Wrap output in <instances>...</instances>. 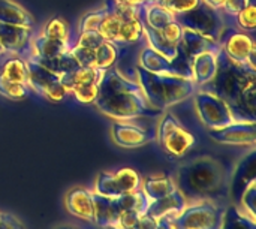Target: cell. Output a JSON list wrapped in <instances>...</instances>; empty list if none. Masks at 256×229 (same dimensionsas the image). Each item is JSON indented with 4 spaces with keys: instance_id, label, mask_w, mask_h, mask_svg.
Instances as JSON below:
<instances>
[{
    "instance_id": "obj_1",
    "label": "cell",
    "mask_w": 256,
    "mask_h": 229,
    "mask_svg": "<svg viewBox=\"0 0 256 229\" xmlns=\"http://www.w3.org/2000/svg\"><path fill=\"white\" fill-rule=\"evenodd\" d=\"M198 90L210 92L225 100L236 122L256 123V69L232 62L222 50L218 54L214 78Z\"/></svg>"
},
{
    "instance_id": "obj_2",
    "label": "cell",
    "mask_w": 256,
    "mask_h": 229,
    "mask_svg": "<svg viewBox=\"0 0 256 229\" xmlns=\"http://www.w3.org/2000/svg\"><path fill=\"white\" fill-rule=\"evenodd\" d=\"M96 108L116 120L134 122L142 117H159L160 110L152 106L136 80L124 76L116 66L105 70L94 100Z\"/></svg>"
},
{
    "instance_id": "obj_3",
    "label": "cell",
    "mask_w": 256,
    "mask_h": 229,
    "mask_svg": "<svg viewBox=\"0 0 256 229\" xmlns=\"http://www.w3.org/2000/svg\"><path fill=\"white\" fill-rule=\"evenodd\" d=\"M226 177L220 162L212 158H198L178 168L174 183L186 201H201L218 194L226 184Z\"/></svg>"
},
{
    "instance_id": "obj_4",
    "label": "cell",
    "mask_w": 256,
    "mask_h": 229,
    "mask_svg": "<svg viewBox=\"0 0 256 229\" xmlns=\"http://www.w3.org/2000/svg\"><path fill=\"white\" fill-rule=\"evenodd\" d=\"M134 72L147 102L160 111L192 98L198 90V86L192 78L182 75L154 74L138 63L135 64Z\"/></svg>"
},
{
    "instance_id": "obj_5",
    "label": "cell",
    "mask_w": 256,
    "mask_h": 229,
    "mask_svg": "<svg viewBox=\"0 0 256 229\" xmlns=\"http://www.w3.org/2000/svg\"><path fill=\"white\" fill-rule=\"evenodd\" d=\"M174 18L183 28L198 32L201 34L212 38L213 40H218V42L225 30V21H224L222 10L210 6L204 0H200V3L195 8H192L186 12L176 14Z\"/></svg>"
},
{
    "instance_id": "obj_6",
    "label": "cell",
    "mask_w": 256,
    "mask_h": 229,
    "mask_svg": "<svg viewBox=\"0 0 256 229\" xmlns=\"http://www.w3.org/2000/svg\"><path fill=\"white\" fill-rule=\"evenodd\" d=\"M194 102L201 123L208 130L222 129L236 122L228 104L210 92L196 90V93L194 94Z\"/></svg>"
},
{
    "instance_id": "obj_7",
    "label": "cell",
    "mask_w": 256,
    "mask_h": 229,
    "mask_svg": "<svg viewBox=\"0 0 256 229\" xmlns=\"http://www.w3.org/2000/svg\"><path fill=\"white\" fill-rule=\"evenodd\" d=\"M138 64L154 74H170L192 78L190 58L180 45V51L174 58H166L148 45L142 46L138 52Z\"/></svg>"
},
{
    "instance_id": "obj_8",
    "label": "cell",
    "mask_w": 256,
    "mask_h": 229,
    "mask_svg": "<svg viewBox=\"0 0 256 229\" xmlns=\"http://www.w3.org/2000/svg\"><path fill=\"white\" fill-rule=\"evenodd\" d=\"M26 66H27V82L30 90L46 98L51 102H60L64 99L68 92L63 87L58 75L48 70L42 64L33 62L32 58H26Z\"/></svg>"
},
{
    "instance_id": "obj_9",
    "label": "cell",
    "mask_w": 256,
    "mask_h": 229,
    "mask_svg": "<svg viewBox=\"0 0 256 229\" xmlns=\"http://www.w3.org/2000/svg\"><path fill=\"white\" fill-rule=\"evenodd\" d=\"M158 140L170 154L177 158L186 154L195 144V136L188 132L171 112H166L162 117L158 129Z\"/></svg>"
},
{
    "instance_id": "obj_10",
    "label": "cell",
    "mask_w": 256,
    "mask_h": 229,
    "mask_svg": "<svg viewBox=\"0 0 256 229\" xmlns=\"http://www.w3.org/2000/svg\"><path fill=\"white\" fill-rule=\"evenodd\" d=\"M176 229H216L220 224V214L210 201L201 200L196 204L186 206L183 212L171 219Z\"/></svg>"
},
{
    "instance_id": "obj_11",
    "label": "cell",
    "mask_w": 256,
    "mask_h": 229,
    "mask_svg": "<svg viewBox=\"0 0 256 229\" xmlns=\"http://www.w3.org/2000/svg\"><path fill=\"white\" fill-rule=\"evenodd\" d=\"M141 177L130 168H123L117 172H102L98 176L94 183V192L117 198L123 194L135 192L141 189Z\"/></svg>"
},
{
    "instance_id": "obj_12",
    "label": "cell",
    "mask_w": 256,
    "mask_h": 229,
    "mask_svg": "<svg viewBox=\"0 0 256 229\" xmlns=\"http://www.w3.org/2000/svg\"><path fill=\"white\" fill-rule=\"evenodd\" d=\"M142 27H144L146 42L150 48L165 56L166 58H174L178 54L182 45L183 27L176 20L164 26L162 28H152L147 24H142Z\"/></svg>"
},
{
    "instance_id": "obj_13",
    "label": "cell",
    "mask_w": 256,
    "mask_h": 229,
    "mask_svg": "<svg viewBox=\"0 0 256 229\" xmlns=\"http://www.w3.org/2000/svg\"><path fill=\"white\" fill-rule=\"evenodd\" d=\"M222 51L236 63L256 69V45L254 38L246 32H234L219 40Z\"/></svg>"
},
{
    "instance_id": "obj_14",
    "label": "cell",
    "mask_w": 256,
    "mask_h": 229,
    "mask_svg": "<svg viewBox=\"0 0 256 229\" xmlns=\"http://www.w3.org/2000/svg\"><path fill=\"white\" fill-rule=\"evenodd\" d=\"M34 28L0 22V45L4 52L15 54L20 58H27L32 50V38Z\"/></svg>"
},
{
    "instance_id": "obj_15",
    "label": "cell",
    "mask_w": 256,
    "mask_h": 229,
    "mask_svg": "<svg viewBox=\"0 0 256 229\" xmlns=\"http://www.w3.org/2000/svg\"><path fill=\"white\" fill-rule=\"evenodd\" d=\"M256 182V152L252 147V150L237 164L231 180H230V194L232 204L238 207L240 200L246 189Z\"/></svg>"
},
{
    "instance_id": "obj_16",
    "label": "cell",
    "mask_w": 256,
    "mask_h": 229,
    "mask_svg": "<svg viewBox=\"0 0 256 229\" xmlns=\"http://www.w3.org/2000/svg\"><path fill=\"white\" fill-rule=\"evenodd\" d=\"M208 134L212 140L220 144L254 147L256 142L255 123L252 122H234L222 129H210Z\"/></svg>"
},
{
    "instance_id": "obj_17",
    "label": "cell",
    "mask_w": 256,
    "mask_h": 229,
    "mask_svg": "<svg viewBox=\"0 0 256 229\" xmlns=\"http://www.w3.org/2000/svg\"><path fill=\"white\" fill-rule=\"evenodd\" d=\"M112 140L117 146L123 148H136L152 142L154 136L136 124L128 122H117L112 124Z\"/></svg>"
},
{
    "instance_id": "obj_18",
    "label": "cell",
    "mask_w": 256,
    "mask_h": 229,
    "mask_svg": "<svg viewBox=\"0 0 256 229\" xmlns=\"http://www.w3.org/2000/svg\"><path fill=\"white\" fill-rule=\"evenodd\" d=\"M218 54L219 51H202L190 58L192 80L200 87L208 84L218 70Z\"/></svg>"
},
{
    "instance_id": "obj_19",
    "label": "cell",
    "mask_w": 256,
    "mask_h": 229,
    "mask_svg": "<svg viewBox=\"0 0 256 229\" xmlns=\"http://www.w3.org/2000/svg\"><path fill=\"white\" fill-rule=\"evenodd\" d=\"M188 206V201L186 198L178 192V189H176L172 194L164 196V198H159V200H154V201H150L148 202V207L146 210V214L154 218V219H160V218H170L174 214V218L183 212Z\"/></svg>"
},
{
    "instance_id": "obj_20",
    "label": "cell",
    "mask_w": 256,
    "mask_h": 229,
    "mask_svg": "<svg viewBox=\"0 0 256 229\" xmlns=\"http://www.w3.org/2000/svg\"><path fill=\"white\" fill-rule=\"evenodd\" d=\"M93 222L102 228L117 226L120 210L117 207L116 198L105 196L93 192Z\"/></svg>"
},
{
    "instance_id": "obj_21",
    "label": "cell",
    "mask_w": 256,
    "mask_h": 229,
    "mask_svg": "<svg viewBox=\"0 0 256 229\" xmlns=\"http://www.w3.org/2000/svg\"><path fill=\"white\" fill-rule=\"evenodd\" d=\"M182 48L184 50V52L188 54L189 58H192L194 56H196L202 51H220L222 50V46L218 40H213L212 38L201 34L198 32L189 30V28H183Z\"/></svg>"
},
{
    "instance_id": "obj_22",
    "label": "cell",
    "mask_w": 256,
    "mask_h": 229,
    "mask_svg": "<svg viewBox=\"0 0 256 229\" xmlns=\"http://www.w3.org/2000/svg\"><path fill=\"white\" fill-rule=\"evenodd\" d=\"M93 192L87 189H74L66 196V208L70 214L84 219L93 220Z\"/></svg>"
},
{
    "instance_id": "obj_23",
    "label": "cell",
    "mask_w": 256,
    "mask_h": 229,
    "mask_svg": "<svg viewBox=\"0 0 256 229\" xmlns=\"http://www.w3.org/2000/svg\"><path fill=\"white\" fill-rule=\"evenodd\" d=\"M72 48V44L48 38L42 33H34L32 38L30 56L34 57H54L62 52H66Z\"/></svg>"
},
{
    "instance_id": "obj_24",
    "label": "cell",
    "mask_w": 256,
    "mask_h": 229,
    "mask_svg": "<svg viewBox=\"0 0 256 229\" xmlns=\"http://www.w3.org/2000/svg\"><path fill=\"white\" fill-rule=\"evenodd\" d=\"M0 22L34 28L32 14L14 0H0Z\"/></svg>"
},
{
    "instance_id": "obj_25",
    "label": "cell",
    "mask_w": 256,
    "mask_h": 229,
    "mask_svg": "<svg viewBox=\"0 0 256 229\" xmlns=\"http://www.w3.org/2000/svg\"><path fill=\"white\" fill-rule=\"evenodd\" d=\"M27 58H32L33 62L42 64L44 68H46L48 70L54 72L58 76H62V75H64L68 72H72V70L80 68L78 62L74 58L70 51L62 52V54L54 56V57H34V56H28Z\"/></svg>"
},
{
    "instance_id": "obj_26",
    "label": "cell",
    "mask_w": 256,
    "mask_h": 229,
    "mask_svg": "<svg viewBox=\"0 0 256 229\" xmlns=\"http://www.w3.org/2000/svg\"><path fill=\"white\" fill-rule=\"evenodd\" d=\"M176 183L174 180L168 177H150L146 182L141 183V190L146 194V196L150 201L164 198L176 190Z\"/></svg>"
},
{
    "instance_id": "obj_27",
    "label": "cell",
    "mask_w": 256,
    "mask_h": 229,
    "mask_svg": "<svg viewBox=\"0 0 256 229\" xmlns=\"http://www.w3.org/2000/svg\"><path fill=\"white\" fill-rule=\"evenodd\" d=\"M219 229H256L254 219L246 216L238 207L231 206L220 218Z\"/></svg>"
},
{
    "instance_id": "obj_28",
    "label": "cell",
    "mask_w": 256,
    "mask_h": 229,
    "mask_svg": "<svg viewBox=\"0 0 256 229\" xmlns=\"http://www.w3.org/2000/svg\"><path fill=\"white\" fill-rule=\"evenodd\" d=\"M117 207L120 210V213L123 212H138L141 214H146V210L148 207L150 200L146 196V194L138 189L135 192H129V194H123L120 196L116 198Z\"/></svg>"
},
{
    "instance_id": "obj_29",
    "label": "cell",
    "mask_w": 256,
    "mask_h": 229,
    "mask_svg": "<svg viewBox=\"0 0 256 229\" xmlns=\"http://www.w3.org/2000/svg\"><path fill=\"white\" fill-rule=\"evenodd\" d=\"M118 56H120L118 46L116 44L110 42V40H104L94 50V57H96L94 68H98V69H110L117 63Z\"/></svg>"
},
{
    "instance_id": "obj_30",
    "label": "cell",
    "mask_w": 256,
    "mask_h": 229,
    "mask_svg": "<svg viewBox=\"0 0 256 229\" xmlns=\"http://www.w3.org/2000/svg\"><path fill=\"white\" fill-rule=\"evenodd\" d=\"M0 74L9 81L28 86V82H27V66H26L24 58H20V57L9 58L8 62H4L3 68L0 69Z\"/></svg>"
},
{
    "instance_id": "obj_31",
    "label": "cell",
    "mask_w": 256,
    "mask_h": 229,
    "mask_svg": "<svg viewBox=\"0 0 256 229\" xmlns=\"http://www.w3.org/2000/svg\"><path fill=\"white\" fill-rule=\"evenodd\" d=\"M30 87L24 86V84H18L14 81L6 80L2 74H0V94L10 99V100H20L24 99L30 94Z\"/></svg>"
},
{
    "instance_id": "obj_32",
    "label": "cell",
    "mask_w": 256,
    "mask_h": 229,
    "mask_svg": "<svg viewBox=\"0 0 256 229\" xmlns=\"http://www.w3.org/2000/svg\"><path fill=\"white\" fill-rule=\"evenodd\" d=\"M40 33L45 34V36H48V38L58 39V40H63V42L70 44L69 27H68L66 21H63L62 18H52V20H50L45 24V27H44V30Z\"/></svg>"
},
{
    "instance_id": "obj_33",
    "label": "cell",
    "mask_w": 256,
    "mask_h": 229,
    "mask_svg": "<svg viewBox=\"0 0 256 229\" xmlns=\"http://www.w3.org/2000/svg\"><path fill=\"white\" fill-rule=\"evenodd\" d=\"M237 24L243 32H252L256 27V0H249L248 4L236 15Z\"/></svg>"
},
{
    "instance_id": "obj_34",
    "label": "cell",
    "mask_w": 256,
    "mask_h": 229,
    "mask_svg": "<svg viewBox=\"0 0 256 229\" xmlns=\"http://www.w3.org/2000/svg\"><path fill=\"white\" fill-rule=\"evenodd\" d=\"M238 208L246 214V216H249L250 219H256V213H255V208H256V182L255 183H252L248 189H246V192L243 194V196H242V200H240V204H238Z\"/></svg>"
},
{
    "instance_id": "obj_35",
    "label": "cell",
    "mask_w": 256,
    "mask_h": 229,
    "mask_svg": "<svg viewBox=\"0 0 256 229\" xmlns=\"http://www.w3.org/2000/svg\"><path fill=\"white\" fill-rule=\"evenodd\" d=\"M69 51L74 56V58L78 62L80 66H82V68H94V63H96L94 50H90V48H86V46H81V45L75 44V45H72V48Z\"/></svg>"
},
{
    "instance_id": "obj_36",
    "label": "cell",
    "mask_w": 256,
    "mask_h": 229,
    "mask_svg": "<svg viewBox=\"0 0 256 229\" xmlns=\"http://www.w3.org/2000/svg\"><path fill=\"white\" fill-rule=\"evenodd\" d=\"M105 39L100 36V33L94 32V30H86V32H80L78 40L76 44L90 50H96Z\"/></svg>"
},
{
    "instance_id": "obj_37",
    "label": "cell",
    "mask_w": 256,
    "mask_h": 229,
    "mask_svg": "<svg viewBox=\"0 0 256 229\" xmlns=\"http://www.w3.org/2000/svg\"><path fill=\"white\" fill-rule=\"evenodd\" d=\"M142 214L138 213V212H123L120 213L118 216V222H117V226L123 229H134V226L138 224L140 218Z\"/></svg>"
},
{
    "instance_id": "obj_38",
    "label": "cell",
    "mask_w": 256,
    "mask_h": 229,
    "mask_svg": "<svg viewBox=\"0 0 256 229\" xmlns=\"http://www.w3.org/2000/svg\"><path fill=\"white\" fill-rule=\"evenodd\" d=\"M249 0H225L224 6H222V14L224 15H230V16H236L246 4Z\"/></svg>"
},
{
    "instance_id": "obj_39",
    "label": "cell",
    "mask_w": 256,
    "mask_h": 229,
    "mask_svg": "<svg viewBox=\"0 0 256 229\" xmlns=\"http://www.w3.org/2000/svg\"><path fill=\"white\" fill-rule=\"evenodd\" d=\"M134 229H158V219L148 216V214H142L138 220V224L134 226Z\"/></svg>"
},
{
    "instance_id": "obj_40",
    "label": "cell",
    "mask_w": 256,
    "mask_h": 229,
    "mask_svg": "<svg viewBox=\"0 0 256 229\" xmlns=\"http://www.w3.org/2000/svg\"><path fill=\"white\" fill-rule=\"evenodd\" d=\"M0 229H24V226L15 218L2 213V218H0Z\"/></svg>"
},
{
    "instance_id": "obj_41",
    "label": "cell",
    "mask_w": 256,
    "mask_h": 229,
    "mask_svg": "<svg viewBox=\"0 0 256 229\" xmlns=\"http://www.w3.org/2000/svg\"><path fill=\"white\" fill-rule=\"evenodd\" d=\"M118 3H123V4H128V6H134V8H138V6H142L146 4L147 0H117Z\"/></svg>"
},
{
    "instance_id": "obj_42",
    "label": "cell",
    "mask_w": 256,
    "mask_h": 229,
    "mask_svg": "<svg viewBox=\"0 0 256 229\" xmlns=\"http://www.w3.org/2000/svg\"><path fill=\"white\" fill-rule=\"evenodd\" d=\"M204 2H207L210 6H213V8H216V9H222V6H224V3H225V0H204Z\"/></svg>"
},
{
    "instance_id": "obj_43",
    "label": "cell",
    "mask_w": 256,
    "mask_h": 229,
    "mask_svg": "<svg viewBox=\"0 0 256 229\" xmlns=\"http://www.w3.org/2000/svg\"><path fill=\"white\" fill-rule=\"evenodd\" d=\"M105 229H123V228H120V226H106Z\"/></svg>"
},
{
    "instance_id": "obj_44",
    "label": "cell",
    "mask_w": 256,
    "mask_h": 229,
    "mask_svg": "<svg viewBox=\"0 0 256 229\" xmlns=\"http://www.w3.org/2000/svg\"><path fill=\"white\" fill-rule=\"evenodd\" d=\"M4 51H3V48H2V45H0V54H3Z\"/></svg>"
},
{
    "instance_id": "obj_45",
    "label": "cell",
    "mask_w": 256,
    "mask_h": 229,
    "mask_svg": "<svg viewBox=\"0 0 256 229\" xmlns=\"http://www.w3.org/2000/svg\"><path fill=\"white\" fill-rule=\"evenodd\" d=\"M63 229H70V228H63Z\"/></svg>"
},
{
    "instance_id": "obj_46",
    "label": "cell",
    "mask_w": 256,
    "mask_h": 229,
    "mask_svg": "<svg viewBox=\"0 0 256 229\" xmlns=\"http://www.w3.org/2000/svg\"><path fill=\"white\" fill-rule=\"evenodd\" d=\"M0 218H2V213H0Z\"/></svg>"
}]
</instances>
